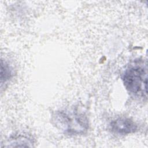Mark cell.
<instances>
[{
	"label": "cell",
	"instance_id": "3957f363",
	"mask_svg": "<svg viewBox=\"0 0 148 148\" xmlns=\"http://www.w3.org/2000/svg\"><path fill=\"white\" fill-rule=\"evenodd\" d=\"M110 130L114 133L126 135L135 132L138 126L131 119L127 117H119L113 120L110 124Z\"/></svg>",
	"mask_w": 148,
	"mask_h": 148
},
{
	"label": "cell",
	"instance_id": "5b68a950",
	"mask_svg": "<svg viewBox=\"0 0 148 148\" xmlns=\"http://www.w3.org/2000/svg\"><path fill=\"white\" fill-rule=\"evenodd\" d=\"M12 69L9 64L3 60H1V82L3 83L8 81L12 76Z\"/></svg>",
	"mask_w": 148,
	"mask_h": 148
},
{
	"label": "cell",
	"instance_id": "277c9868",
	"mask_svg": "<svg viewBox=\"0 0 148 148\" xmlns=\"http://www.w3.org/2000/svg\"><path fill=\"white\" fill-rule=\"evenodd\" d=\"M11 144L12 147H29L32 146V140L25 136H17L9 140L8 144Z\"/></svg>",
	"mask_w": 148,
	"mask_h": 148
},
{
	"label": "cell",
	"instance_id": "6da1fadb",
	"mask_svg": "<svg viewBox=\"0 0 148 148\" xmlns=\"http://www.w3.org/2000/svg\"><path fill=\"white\" fill-rule=\"evenodd\" d=\"M52 119L58 129L69 135H83L88 128L87 116L76 108L57 110Z\"/></svg>",
	"mask_w": 148,
	"mask_h": 148
},
{
	"label": "cell",
	"instance_id": "7a4b0ae2",
	"mask_svg": "<svg viewBox=\"0 0 148 148\" xmlns=\"http://www.w3.org/2000/svg\"><path fill=\"white\" fill-rule=\"evenodd\" d=\"M122 80L131 95L140 99L147 98V72L143 61H136L124 71Z\"/></svg>",
	"mask_w": 148,
	"mask_h": 148
}]
</instances>
